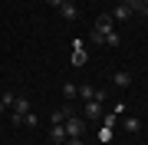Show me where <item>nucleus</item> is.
I'll list each match as a JSON object with an SVG mask.
<instances>
[{"label": "nucleus", "instance_id": "f257e3e1", "mask_svg": "<svg viewBox=\"0 0 148 145\" xmlns=\"http://www.w3.org/2000/svg\"><path fill=\"white\" fill-rule=\"evenodd\" d=\"M109 30H115V20H112V13H106V16H99V20H95V27H92V33H89V40H92V43H102V36H106Z\"/></svg>", "mask_w": 148, "mask_h": 145}, {"label": "nucleus", "instance_id": "20e7f679", "mask_svg": "<svg viewBox=\"0 0 148 145\" xmlns=\"http://www.w3.org/2000/svg\"><path fill=\"white\" fill-rule=\"evenodd\" d=\"M99 119H102V102L89 99L86 102V122H99Z\"/></svg>", "mask_w": 148, "mask_h": 145}, {"label": "nucleus", "instance_id": "a211bd4d", "mask_svg": "<svg viewBox=\"0 0 148 145\" xmlns=\"http://www.w3.org/2000/svg\"><path fill=\"white\" fill-rule=\"evenodd\" d=\"M0 102H3V106H10V109H13V102H16V96H13V92H3V96H0Z\"/></svg>", "mask_w": 148, "mask_h": 145}, {"label": "nucleus", "instance_id": "6ab92c4d", "mask_svg": "<svg viewBox=\"0 0 148 145\" xmlns=\"http://www.w3.org/2000/svg\"><path fill=\"white\" fill-rule=\"evenodd\" d=\"M49 7H53V10H59V7H63V0H46Z\"/></svg>", "mask_w": 148, "mask_h": 145}, {"label": "nucleus", "instance_id": "1a4fd4ad", "mask_svg": "<svg viewBox=\"0 0 148 145\" xmlns=\"http://www.w3.org/2000/svg\"><path fill=\"white\" fill-rule=\"evenodd\" d=\"M69 115H73V109H69V106H63V109H53V125H63Z\"/></svg>", "mask_w": 148, "mask_h": 145}, {"label": "nucleus", "instance_id": "f8f14e48", "mask_svg": "<svg viewBox=\"0 0 148 145\" xmlns=\"http://www.w3.org/2000/svg\"><path fill=\"white\" fill-rule=\"evenodd\" d=\"M76 96H79V86H76V82H63V99L73 102Z\"/></svg>", "mask_w": 148, "mask_h": 145}, {"label": "nucleus", "instance_id": "2eb2a0df", "mask_svg": "<svg viewBox=\"0 0 148 145\" xmlns=\"http://www.w3.org/2000/svg\"><path fill=\"white\" fill-rule=\"evenodd\" d=\"M112 135H115V132H112V125H102V129H99V142H112Z\"/></svg>", "mask_w": 148, "mask_h": 145}, {"label": "nucleus", "instance_id": "aec40b11", "mask_svg": "<svg viewBox=\"0 0 148 145\" xmlns=\"http://www.w3.org/2000/svg\"><path fill=\"white\" fill-rule=\"evenodd\" d=\"M63 145H82V139H66Z\"/></svg>", "mask_w": 148, "mask_h": 145}, {"label": "nucleus", "instance_id": "dca6fc26", "mask_svg": "<svg viewBox=\"0 0 148 145\" xmlns=\"http://www.w3.org/2000/svg\"><path fill=\"white\" fill-rule=\"evenodd\" d=\"M92 96H95V89L89 86V82H86V86H79V99H86V102H89Z\"/></svg>", "mask_w": 148, "mask_h": 145}, {"label": "nucleus", "instance_id": "4be33fe9", "mask_svg": "<svg viewBox=\"0 0 148 145\" xmlns=\"http://www.w3.org/2000/svg\"><path fill=\"white\" fill-rule=\"evenodd\" d=\"M63 3H76V0H63Z\"/></svg>", "mask_w": 148, "mask_h": 145}, {"label": "nucleus", "instance_id": "7ed1b4c3", "mask_svg": "<svg viewBox=\"0 0 148 145\" xmlns=\"http://www.w3.org/2000/svg\"><path fill=\"white\" fill-rule=\"evenodd\" d=\"M30 112V99H20L16 96V102H13V112H10V119H13V125H23V115Z\"/></svg>", "mask_w": 148, "mask_h": 145}, {"label": "nucleus", "instance_id": "5701e85b", "mask_svg": "<svg viewBox=\"0 0 148 145\" xmlns=\"http://www.w3.org/2000/svg\"><path fill=\"white\" fill-rule=\"evenodd\" d=\"M145 7H148V0H145Z\"/></svg>", "mask_w": 148, "mask_h": 145}, {"label": "nucleus", "instance_id": "9d476101", "mask_svg": "<svg viewBox=\"0 0 148 145\" xmlns=\"http://www.w3.org/2000/svg\"><path fill=\"white\" fill-rule=\"evenodd\" d=\"M122 129H125V132H132V135H135V132H142V119H135V115H128L125 122H122Z\"/></svg>", "mask_w": 148, "mask_h": 145}, {"label": "nucleus", "instance_id": "39448f33", "mask_svg": "<svg viewBox=\"0 0 148 145\" xmlns=\"http://www.w3.org/2000/svg\"><path fill=\"white\" fill-rule=\"evenodd\" d=\"M73 63H76V66H86V63H89V53H86L82 40H76V43H73Z\"/></svg>", "mask_w": 148, "mask_h": 145}, {"label": "nucleus", "instance_id": "6e6552de", "mask_svg": "<svg viewBox=\"0 0 148 145\" xmlns=\"http://www.w3.org/2000/svg\"><path fill=\"white\" fill-rule=\"evenodd\" d=\"M66 139H69V135H66L63 125H53V129H49V142H53V145H63Z\"/></svg>", "mask_w": 148, "mask_h": 145}, {"label": "nucleus", "instance_id": "4468645a", "mask_svg": "<svg viewBox=\"0 0 148 145\" xmlns=\"http://www.w3.org/2000/svg\"><path fill=\"white\" fill-rule=\"evenodd\" d=\"M59 13H63V20H76V3H63Z\"/></svg>", "mask_w": 148, "mask_h": 145}, {"label": "nucleus", "instance_id": "412c9836", "mask_svg": "<svg viewBox=\"0 0 148 145\" xmlns=\"http://www.w3.org/2000/svg\"><path fill=\"white\" fill-rule=\"evenodd\" d=\"M3 109H7V106H3V102H0V112H3Z\"/></svg>", "mask_w": 148, "mask_h": 145}, {"label": "nucleus", "instance_id": "9b49d317", "mask_svg": "<svg viewBox=\"0 0 148 145\" xmlns=\"http://www.w3.org/2000/svg\"><path fill=\"white\" fill-rule=\"evenodd\" d=\"M112 20H132V10H128L125 3H115V10H112Z\"/></svg>", "mask_w": 148, "mask_h": 145}, {"label": "nucleus", "instance_id": "f3484780", "mask_svg": "<svg viewBox=\"0 0 148 145\" xmlns=\"http://www.w3.org/2000/svg\"><path fill=\"white\" fill-rule=\"evenodd\" d=\"M23 122H27V129H33V125H36V122H40V119H36V112H33V109H30V112H27V115H23Z\"/></svg>", "mask_w": 148, "mask_h": 145}, {"label": "nucleus", "instance_id": "f03ea898", "mask_svg": "<svg viewBox=\"0 0 148 145\" xmlns=\"http://www.w3.org/2000/svg\"><path fill=\"white\" fill-rule=\"evenodd\" d=\"M63 129H66V135H69V139H82V132H86V119L69 115L66 122H63Z\"/></svg>", "mask_w": 148, "mask_h": 145}, {"label": "nucleus", "instance_id": "0eeeda50", "mask_svg": "<svg viewBox=\"0 0 148 145\" xmlns=\"http://www.w3.org/2000/svg\"><path fill=\"white\" fill-rule=\"evenodd\" d=\"M112 86H115V89H128V86H132V76H128V73H112Z\"/></svg>", "mask_w": 148, "mask_h": 145}, {"label": "nucleus", "instance_id": "423d86ee", "mask_svg": "<svg viewBox=\"0 0 148 145\" xmlns=\"http://www.w3.org/2000/svg\"><path fill=\"white\" fill-rule=\"evenodd\" d=\"M122 3H125L132 13H138V16H145V20H148V7H145V0H122Z\"/></svg>", "mask_w": 148, "mask_h": 145}, {"label": "nucleus", "instance_id": "ddd939ff", "mask_svg": "<svg viewBox=\"0 0 148 145\" xmlns=\"http://www.w3.org/2000/svg\"><path fill=\"white\" fill-rule=\"evenodd\" d=\"M119 43H122V36H119L115 30H109L106 36H102V46H119Z\"/></svg>", "mask_w": 148, "mask_h": 145}]
</instances>
